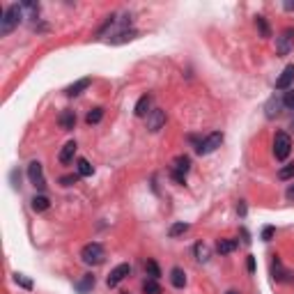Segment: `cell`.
I'll list each match as a JSON object with an SVG mask.
<instances>
[{
  "label": "cell",
  "instance_id": "30",
  "mask_svg": "<svg viewBox=\"0 0 294 294\" xmlns=\"http://www.w3.org/2000/svg\"><path fill=\"white\" fill-rule=\"evenodd\" d=\"M14 280H16V283L23 287V290H33V283H30V280H28L23 274H14Z\"/></svg>",
  "mask_w": 294,
  "mask_h": 294
},
{
  "label": "cell",
  "instance_id": "31",
  "mask_svg": "<svg viewBox=\"0 0 294 294\" xmlns=\"http://www.w3.org/2000/svg\"><path fill=\"white\" fill-rule=\"evenodd\" d=\"M78 177H81V175H65V177H60V184L62 186H74V184L78 182Z\"/></svg>",
  "mask_w": 294,
  "mask_h": 294
},
{
  "label": "cell",
  "instance_id": "7",
  "mask_svg": "<svg viewBox=\"0 0 294 294\" xmlns=\"http://www.w3.org/2000/svg\"><path fill=\"white\" fill-rule=\"evenodd\" d=\"M165 124V111H161V108H154V111H149V115H147V129L149 131H161Z\"/></svg>",
  "mask_w": 294,
  "mask_h": 294
},
{
  "label": "cell",
  "instance_id": "2",
  "mask_svg": "<svg viewBox=\"0 0 294 294\" xmlns=\"http://www.w3.org/2000/svg\"><path fill=\"white\" fill-rule=\"evenodd\" d=\"M81 260L85 262V264H90V267H97V264H101L106 260V251L101 244L97 242H90L83 246V251H81Z\"/></svg>",
  "mask_w": 294,
  "mask_h": 294
},
{
  "label": "cell",
  "instance_id": "17",
  "mask_svg": "<svg viewBox=\"0 0 294 294\" xmlns=\"http://www.w3.org/2000/svg\"><path fill=\"white\" fill-rule=\"evenodd\" d=\"M90 83H92L90 78H81V81H76L74 85H69V87H67L65 92H67V95H69V97H76V95H81L83 90H87V87H90Z\"/></svg>",
  "mask_w": 294,
  "mask_h": 294
},
{
  "label": "cell",
  "instance_id": "29",
  "mask_svg": "<svg viewBox=\"0 0 294 294\" xmlns=\"http://www.w3.org/2000/svg\"><path fill=\"white\" fill-rule=\"evenodd\" d=\"M283 106L290 108V111H294V87H290V90L285 92V97H283Z\"/></svg>",
  "mask_w": 294,
  "mask_h": 294
},
{
  "label": "cell",
  "instance_id": "4",
  "mask_svg": "<svg viewBox=\"0 0 294 294\" xmlns=\"http://www.w3.org/2000/svg\"><path fill=\"white\" fill-rule=\"evenodd\" d=\"M292 152V138L287 136L285 131H278L276 138H274V156L278 161H285L287 156Z\"/></svg>",
  "mask_w": 294,
  "mask_h": 294
},
{
  "label": "cell",
  "instance_id": "33",
  "mask_svg": "<svg viewBox=\"0 0 294 294\" xmlns=\"http://www.w3.org/2000/svg\"><path fill=\"white\" fill-rule=\"evenodd\" d=\"M246 267H248V274H253V271H255V258H248V262H246Z\"/></svg>",
  "mask_w": 294,
  "mask_h": 294
},
{
  "label": "cell",
  "instance_id": "13",
  "mask_svg": "<svg viewBox=\"0 0 294 294\" xmlns=\"http://www.w3.org/2000/svg\"><path fill=\"white\" fill-rule=\"evenodd\" d=\"M189 168H191V159L186 154H180L177 159H175V165H173V173H180L186 177V173H189Z\"/></svg>",
  "mask_w": 294,
  "mask_h": 294
},
{
  "label": "cell",
  "instance_id": "6",
  "mask_svg": "<svg viewBox=\"0 0 294 294\" xmlns=\"http://www.w3.org/2000/svg\"><path fill=\"white\" fill-rule=\"evenodd\" d=\"M28 177H30V182L35 184L39 191L46 189V180H44V170H42V163L39 161H30V165H28Z\"/></svg>",
  "mask_w": 294,
  "mask_h": 294
},
{
  "label": "cell",
  "instance_id": "20",
  "mask_svg": "<svg viewBox=\"0 0 294 294\" xmlns=\"http://www.w3.org/2000/svg\"><path fill=\"white\" fill-rule=\"evenodd\" d=\"M145 271L152 280H159V278H161V269H159V264H156L154 260H147L145 262Z\"/></svg>",
  "mask_w": 294,
  "mask_h": 294
},
{
  "label": "cell",
  "instance_id": "26",
  "mask_svg": "<svg viewBox=\"0 0 294 294\" xmlns=\"http://www.w3.org/2000/svg\"><path fill=\"white\" fill-rule=\"evenodd\" d=\"M255 26L260 28V35H262V37H271V28H269V23H267V18H264V16L255 18Z\"/></svg>",
  "mask_w": 294,
  "mask_h": 294
},
{
  "label": "cell",
  "instance_id": "28",
  "mask_svg": "<svg viewBox=\"0 0 294 294\" xmlns=\"http://www.w3.org/2000/svg\"><path fill=\"white\" fill-rule=\"evenodd\" d=\"M186 230H189V223H175L173 228H170V232H168V234H170V237L175 239V237H180V234H184Z\"/></svg>",
  "mask_w": 294,
  "mask_h": 294
},
{
  "label": "cell",
  "instance_id": "22",
  "mask_svg": "<svg viewBox=\"0 0 294 294\" xmlns=\"http://www.w3.org/2000/svg\"><path fill=\"white\" fill-rule=\"evenodd\" d=\"M49 207H51V202H49L46 196H35V198H33V209H35V212H46Z\"/></svg>",
  "mask_w": 294,
  "mask_h": 294
},
{
  "label": "cell",
  "instance_id": "27",
  "mask_svg": "<svg viewBox=\"0 0 294 294\" xmlns=\"http://www.w3.org/2000/svg\"><path fill=\"white\" fill-rule=\"evenodd\" d=\"M196 258H198L200 262H207L209 260V248L205 244H196Z\"/></svg>",
  "mask_w": 294,
  "mask_h": 294
},
{
  "label": "cell",
  "instance_id": "23",
  "mask_svg": "<svg viewBox=\"0 0 294 294\" xmlns=\"http://www.w3.org/2000/svg\"><path fill=\"white\" fill-rule=\"evenodd\" d=\"M101 117H104V108H99V106H97V108H92V111L87 113L85 122H87V124H99Z\"/></svg>",
  "mask_w": 294,
  "mask_h": 294
},
{
  "label": "cell",
  "instance_id": "3",
  "mask_svg": "<svg viewBox=\"0 0 294 294\" xmlns=\"http://www.w3.org/2000/svg\"><path fill=\"white\" fill-rule=\"evenodd\" d=\"M193 143H196V152H198L200 156L202 154H212L216 147H221V143H223V133H218V131H214V133H209L207 138H191Z\"/></svg>",
  "mask_w": 294,
  "mask_h": 294
},
{
  "label": "cell",
  "instance_id": "8",
  "mask_svg": "<svg viewBox=\"0 0 294 294\" xmlns=\"http://www.w3.org/2000/svg\"><path fill=\"white\" fill-rule=\"evenodd\" d=\"M294 83V65H287L285 69H283V74L278 76L276 81V90H290V85Z\"/></svg>",
  "mask_w": 294,
  "mask_h": 294
},
{
  "label": "cell",
  "instance_id": "32",
  "mask_svg": "<svg viewBox=\"0 0 294 294\" xmlns=\"http://www.w3.org/2000/svg\"><path fill=\"white\" fill-rule=\"evenodd\" d=\"M274 232H276V230H274L271 225H267V228L262 230V239H264V242H271V237H274Z\"/></svg>",
  "mask_w": 294,
  "mask_h": 294
},
{
  "label": "cell",
  "instance_id": "35",
  "mask_svg": "<svg viewBox=\"0 0 294 294\" xmlns=\"http://www.w3.org/2000/svg\"><path fill=\"white\" fill-rule=\"evenodd\" d=\"M285 9H287V12H292V9H294V2H285Z\"/></svg>",
  "mask_w": 294,
  "mask_h": 294
},
{
  "label": "cell",
  "instance_id": "15",
  "mask_svg": "<svg viewBox=\"0 0 294 294\" xmlns=\"http://www.w3.org/2000/svg\"><path fill=\"white\" fill-rule=\"evenodd\" d=\"M95 283H97V278L92 276V274H83V278H81V280L76 283V290H78L81 294H87L90 290H92V287H95Z\"/></svg>",
  "mask_w": 294,
  "mask_h": 294
},
{
  "label": "cell",
  "instance_id": "1",
  "mask_svg": "<svg viewBox=\"0 0 294 294\" xmlns=\"http://www.w3.org/2000/svg\"><path fill=\"white\" fill-rule=\"evenodd\" d=\"M23 21V7L21 5H9L2 9V18H0V35H9L14 28Z\"/></svg>",
  "mask_w": 294,
  "mask_h": 294
},
{
  "label": "cell",
  "instance_id": "21",
  "mask_svg": "<svg viewBox=\"0 0 294 294\" xmlns=\"http://www.w3.org/2000/svg\"><path fill=\"white\" fill-rule=\"evenodd\" d=\"M76 168H78V175H81V177H90V175L95 173V168L90 165V161H87V159H78Z\"/></svg>",
  "mask_w": 294,
  "mask_h": 294
},
{
  "label": "cell",
  "instance_id": "9",
  "mask_svg": "<svg viewBox=\"0 0 294 294\" xmlns=\"http://www.w3.org/2000/svg\"><path fill=\"white\" fill-rule=\"evenodd\" d=\"M292 44H294V28H287L285 33L278 37V53L280 55H287L290 49H292Z\"/></svg>",
  "mask_w": 294,
  "mask_h": 294
},
{
  "label": "cell",
  "instance_id": "18",
  "mask_svg": "<svg viewBox=\"0 0 294 294\" xmlns=\"http://www.w3.org/2000/svg\"><path fill=\"white\" fill-rule=\"evenodd\" d=\"M237 248V239H218L216 244V251L221 255H228V253H232Z\"/></svg>",
  "mask_w": 294,
  "mask_h": 294
},
{
  "label": "cell",
  "instance_id": "36",
  "mask_svg": "<svg viewBox=\"0 0 294 294\" xmlns=\"http://www.w3.org/2000/svg\"><path fill=\"white\" fill-rule=\"evenodd\" d=\"M225 294H239V292H234V290H228V292H225Z\"/></svg>",
  "mask_w": 294,
  "mask_h": 294
},
{
  "label": "cell",
  "instance_id": "11",
  "mask_svg": "<svg viewBox=\"0 0 294 294\" xmlns=\"http://www.w3.org/2000/svg\"><path fill=\"white\" fill-rule=\"evenodd\" d=\"M149 106H152V97L149 95H143L138 99V101H136V115H138V117H147V115H149Z\"/></svg>",
  "mask_w": 294,
  "mask_h": 294
},
{
  "label": "cell",
  "instance_id": "34",
  "mask_svg": "<svg viewBox=\"0 0 294 294\" xmlns=\"http://www.w3.org/2000/svg\"><path fill=\"white\" fill-rule=\"evenodd\" d=\"M285 196H287V200H294V184H292V186H290V189H287V193H285Z\"/></svg>",
  "mask_w": 294,
  "mask_h": 294
},
{
  "label": "cell",
  "instance_id": "10",
  "mask_svg": "<svg viewBox=\"0 0 294 294\" xmlns=\"http://www.w3.org/2000/svg\"><path fill=\"white\" fill-rule=\"evenodd\" d=\"M76 147H78L76 143H74V140H69V143H67V145L60 149V154H58V161H60L62 165L71 163V161H74V154H76Z\"/></svg>",
  "mask_w": 294,
  "mask_h": 294
},
{
  "label": "cell",
  "instance_id": "12",
  "mask_svg": "<svg viewBox=\"0 0 294 294\" xmlns=\"http://www.w3.org/2000/svg\"><path fill=\"white\" fill-rule=\"evenodd\" d=\"M280 106H283V101H280V99H276V97H271V99H269L267 101V106H264V115H267L269 120H274V117H278V115H280Z\"/></svg>",
  "mask_w": 294,
  "mask_h": 294
},
{
  "label": "cell",
  "instance_id": "19",
  "mask_svg": "<svg viewBox=\"0 0 294 294\" xmlns=\"http://www.w3.org/2000/svg\"><path fill=\"white\" fill-rule=\"evenodd\" d=\"M136 35H138L136 30H122L115 37H111V44H124V42H129V39H133Z\"/></svg>",
  "mask_w": 294,
  "mask_h": 294
},
{
  "label": "cell",
  "instance_id": "16",
  "mask_svg": "<svg viewBox=\"0 0 294 294\" xmlns=\"http://www.w3.org/2000/svg\"><path fill=\"white\" fill-rule=\"evenodd\" d=\"M170 283H173V287H177V290H182V287L186 285V274H184V269L175 267L173 271H170Z\"/></svg>",
  "mask_w": 294,
  "mask_h": 294
},
{
  "label": "cell",
  "instance_id": "5",
  "mask_svg": "<svg viewBox=\"0 0 294 294\" xmlns=\"http://www.w3.org/2000/svg\"><path fill=\"white\" fill-rule=\"evenodd\" d=\"M131 274V264H127V262H122V264H117V267L113 269L111 274H108V278H106V283H108V287H117L124 280V278Z\"/></svg>",
  "mask_w": 294,
  "mask_h": 294
},
{
  "label": "cell",
  "instance_id": "24",
  "mask_svg": "<svg viewBox=\"0 0 294 294\" xmlns=\"http://www.w3.org/2000/svg\"><path fill=\"white\" fill-rule=\"evenodd\" d=\"M143 294H161V285L156 280H152V278H147L143 283Z\"/></svg>",
  "mask_w": 294,
  "mask_h": 294
},
{
  "label": "cell",
  "instance_id": "14",
  "mask_svg": "<svg viewBox=\"0 0 294 294\" xmlns=\"http://www.w3.org/2000/svg\"><path fill=\"white\" fill-rule=\"evenodd\" d=\"M60 127L65 131H71L76 127V113L74 111H62L60 113Z\"/></svg>",
  "mask_w": 294,
  "mask_h": 294
},
{
  "label": "cell",
  "instance_id": "25",
  "mask_svg": "<svg viewBox=\"0 0 294 294\" xmlns=\"http://www.w3.org/2000/svg\"><path fill=\"white\" fill-rule=\"evenodd\" d=\"M278 177H280L283 182H287V180H294V161H292V163H287V165H283V168L278 170Z\"/></svg>",
  "mask_w": 294,
  "mask_h": 294
}]
</instances>
